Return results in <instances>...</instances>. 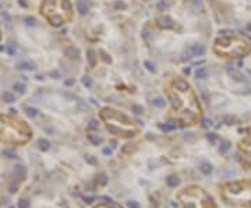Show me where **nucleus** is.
<instances>
[{
	"label": "nucleus",
	"instance_id": "423d86ee",
	"mask_svg": "<svg viewBox=\"0 0 251 208\" xmlns=\"http://www.w3.org/2000/svg\"><path fill=\"white\" fill-rule=\"evenodd\" d=\"M88 140H89L94 145H99V144H102L103 138L102 137H96V136H94V134H88Z\"/></svg>",
	"mask_w": 251,
	"mask_h": 208
},
{
	"label": "nucleus",
	"instance_id": "f257e3e1",
	"mask_svg": "<svg viewBox=\"0 0 251 208\" xmlns=\"http://www.w3.org/2000/svg\"><path fill=\"white\" fill-rule=\"evenodd\" d=\"M158 25L160 28H165V30H169V28H175V22L168 15H163V17L158 18Z\"/></svg>",
	"mask_w": 251,
	"mask_h": 208
},
{
	"label": "nucleus",
	"instance_id": "2eb2a0df",
	"mask_svg": "<svg viewBox=\"0 0 251 208\" xmlns=\"http://www.w3.org/2000/svg\"><path fill=\"white\" fill-rule=\"evenodd\" d=\"M3 99H4L6 102H14V99H15V98H14V95H13V94H10V92H6L4 95H3Z\"/></svg>",
	"mask_w": 251,
	"mask_h": 208
},
{
	"label": "nucleus",
	"instance_id": "bb28decb",
	"mask_svg": "<svg viewBox=\"0 0 251 208\" xmlns=\"http://www.w3.org/2000/svg\"><path fill=\"white\" fill-rule=\"evenodd\" d=\"M116 7H120V9H123V10L127 9V6H126L123 2H117V3H116Z\"/></svg>",
	"mask_w": 251,
	"mask_h": 208
},
{
	"label": "nucleus",
	"instance_id": "5701e85b",
	"mask_svg": "<svg viewBox=\"0 0 251 208\" xmlns=\"http://www.w3.org/2000/svg\"><path fill=\"white\" fill-rule=\"evenodd\" d=\"M208 140L211 141V142H215V141H216V134H215V133H209V134H208Z\"/></svg>",
	"mask_w": 251,
	"mask_h": 208
},
{
	"label": "nucleus",
	"instance_id": "39448f33",
	"mask_svg": "<svg viewBox=\"0 0 251 208\" xmlns=\"http://www.w3.org/2000/svg\"><path fill=\"white\" fill-rule=\"evenodd\" d=\"M195 77H197V78H200V80L206 78V77H208V71H206V68L205 67H200L195 71Z\"/></svg>",
	"mask_w": 251,
	"mask_h": 208
},
{
	"label": "nucleus",
	"instance_id": "c85d7f7f",
	"mask_svg": "<svg viewBox=\"0 0 251 208\" xmlns=\"http://www.w3.org/2000/svg\"><path fill=\"white\" fill-rule=\"evenodd\" d=\"M4 154H6V155H9L10 158H14V157H15V154L13 152V151H4Z\"/></svg>",
	"mask_w": 251,
	"mask_h": 208
},
{
	"label": "nucleus",
	"instance_id": "b1692460",
	"mask_svg": "<svg viewBox=\"0 0 251 208\" xmlns=\"http://www.w3.org/2000/svg\"><path fill=\"white\" fill-rule=\"evenodd\" d=\"M7 52H9V55H14V52H15L14 45H9V46H7Z\"/></svg>",
	"mask_w": 251,
	"mask_h": 208
},
{
	"label": "nucleus",
	"instance_id": "aec40b11",
	"mask_svg": "<svg viewBox=\"0 0 251 208\" xmlns=\"http://www.w3.org/2000/svg\"><path fill=\"white\" fill-rule=\"evenodd\" d=\"M27 113H28V116L34 117V116L38 115V111H36V109H34V108H28V109H27Z\"/></svg>",
	"mask_w": 251,
	"mask_h": 208
},
{
	"label": "nucleus",
	"instance_id": "7ed1b4c3",
	"mask_svg": "<svg viewBox=\"0 0 251 208\" xmlns=\"http://www.w3.org/2000/svg\"><path fill=\"white\" fill-rule=\"evenodd\" d=\"M64 53H66L70 59H77L78 55H80V52H78V49H75V46H70V48H67L66 50H64Z\"/></svg>",
	"mask_w": 251,
	"mask_h": 208
},
{
	"label": "nucleus",
	"instance_id": "4be33fe9",
	"mask_svg": "<svg viewBox=\"0 0 251 208\" xmlns=\"http://www.w3.org/2000/svg\"><path fill=\"white\" fill-rule=\"evenodd\" d=\"M127 205H128V208H140V204L137 201H128Z\"/></svg>",
	"mask_w": 251,
	"mask_h": 208
},
{
	"label": "nucleus",
	"instance_id": "dca6fc26",
	"mask_svg": "<svg viewBox=\"0 0 251 208\" xmlns=\"http://www.w3.org/2000/svg\"><path fill=\"white\" fill-rule=\"evenodd\" d=\"M153 105H156L158 108H163L165 106V99H162V98H156V99H153Z\"/></svg>",
	"mask_w": 251,
	"mask_h": 208
},
{
	"label": "nucleus",
	"instance_id": "9b49d317",
	"mask_svg": "<svg viewBox=\"0 0 251 208\" xmlns=\"http://www.w3.org/2000/svg\"><path fill=\"white\" fill-rule=\"evenodd\" d=\"M131 109H133V112H134L135 115H142L144 113V109H142V106H140V105H133Z\"/></svg>",
	"mask_w": 251,
	"mask_h": 208
},
{
	"label": "nucleus",
	"instance_id": "a878e982",
	"mask_svg": "<svg viewBox=\"0 0 251 208\" xmlns=\"http://www.w3.org/2000/svg\"><path fill=\"white\" fill-rule=\"evenodd\" d=\"M14 88L17 89V91H20V92H24V85L22 84H15Z\"/></svg>",
	"mask_w": 251,
	"mask_h": 208
},
{
	"label": "nucleus",
	"instance_id": "4468645a",
	"mask_svg": "<svg viewBox=\"0 0 251 208\" xmlns=\"http://www.w3.org/2000/svg\"><path fill=\"white\" fill-rule=\"evenodd\" d=\"M229 148H230V144H229L228 141H225V142H222L219 151H220L222 154H225V152H228V151H229Z\"/></svg>",
	"mask_w": 251,
	"mask_h": 208
},
{
	"label": "nucleus",
	"instance_id": "ddd939ff",
	"mask_svg": "<svg viewBox=\"0 0 251 208\" xmlns=\"http://www.w3.org/2000/svg\"><path fill=\"white\" fill-rule=\"evenodd\" d=\"M228 71H229V74H232V76L234 77V78H236V80H238V81H241L243 78H244V77H241V76L238 74L237 71H234L233 68H228Z\"/></svg>",
	"mask_w": 251,
	"mask_h": 208
},
{
	"label": "nucleus",
	"instance_id": "412c9836",
	"mask_svg": "<svg viewBox=\"0 0 251 208\" xmlns=\"http://www.w3.org/2000/svg\"><path fill=\"white\" fill-rule=\"evenodd\" d=\"M95 129H98V122H96V120H91L89 124H88V130H95Z\"/></svg>",
	"mask_w": 251,
	"mask_h": 208
},
{
	"label": "nucleus",
	"instance_id": "6e6552de",
	"mask_svg": "<svg viewBox=\"0 0 251 208\" xmlns=\"http://www.w3.org/2000/svg\"><path fill=\"white\" fill-rule=\"evenodd\" d=\"M39 148L42 151H47L50 148V142L47 140H45V138H40V140H39Z\"/></svg>",
	"mask_w": 251,
	"mask_h": 208
},
{
	"label": "nucleus",
	"instance_id": "a211bd4d",
	"mask_svg": "<svg viewBox=\"0 0 251 208\" xmlns=\"http://www.w3.org/2000/svg\"><path fill=\"white\" fill-rule=\"evenodd\" d=\"M85 159H87V162H88L89 165H96V164H98V159H96L95 157H92V155H88Z\"/></svg>",
	"mask_w": 251,
	"mask_h": 208
},
{
	"label": "nucleus",
	"instance_id": "2f4dec72",
	"mask_svg": "<svg viewBox=\"0 0 251 208\" xmlns=\"http://www.w3.org/2000/svg\"><path fill=\"white\" fill-rule=\"evenodd\" d=\"M204 127H208V126H211V122H208V120H204Z\"/></svg>",
	"mask_w": 251,
	"mask_h": 208
},
{
	"label": "nucleus",
	"instance_id": "cd10ccee",
	"mask_svg": "<svg viewBox=\"0 0 251 208\" xmlns=\"http://www.w3.org/2000/svg\"><path fill=\"white\" fill-rule=\"evenodd\" d=\"M50 76H52V77H55V78H59V76H60V74H59V71H57V70H55V71H52V73H50Z\"/></svg>",
	"mask_w": 251,
	"mask_h": 208
},
{
	"label": "nucleus",
	"instance_id": "1a4fd4ad",
	"mask_svg": "<svg viewBox=\"0 0 251 208\" xmlns=\"http://www.w3.org/2000/svg\"><path fill=\"white\" fill-rule=\"evenodd\" d=\"M200 169H201V172L204 173V175H209V173H212V166L209 165V164H202Z\"/></svg>",
	"mask_w": 251,
	"mask_h": 208
},
{
	"label": "nucleus",
	"instance_id": "393cba45",
	"mask_svg": "<svg viewBox=\"0 0 251 208\" xmlns=\"http://www.w3.org/2000/svg\"><path fill=\"white\" fill-rule=\"evenodd\" d=\"M145 66H147V68H148L149 71H155V67H153L152 64H151V63L148 62V60H147V62H145Z\"/></svg>",
	"mask_w": 251,
	"mask_h": 208
},
{
	"label": "nucleus",
	"instance_id": "6ab92c4d",
	"mask_svg": "<svg viewBox=\"0 0 251 208\" xmlns=\"http://www.w3.org/2000/svg\"><path fill=\"white\" fill-rule=\"evenodd\" d=\"M29 207V203L27 200H20L18 201V208H28Z\"/></svg>",
	"mask_w": 251,
	"mask_h": 208
},
{
	"label": "nucleus",
	"instance_id": "7c9ffc66",
	"mask_svg": "<svg viewBox=\"0 0 251 208\" xmlns=\"http://www.w3.org/2000/svg\"><path fill=\"white\" fill-rule=\"evenodd\" d=\"M94 200H95L94 197H87V198H85V203H87V204H91L92 201H94Z\"/></svg>",
	"mask_w": 251,
	"mask_h": 208
},
{
	"label": "nucleus",
	"instance_id": "0eeeda50",
	"mask_svg": "<svg viewBox=\"0 0 251 208\" xmlns=\"http://www.w3.org/2000/svg\"><path fill=\"white\" fill-rule=\"evenodd\" d=\"M179 177L177 176H169L168 177V180H166V183H168V186L169 187H176L177 184H179Z\"/></svg>",
	"mask_w": 251,
	"mask_h": 208
},
{
	"label": "nucleus",
	"instance_id": "c756f323",
	"mask_svg": "<svg viewBox=\"0 0 251 208\" xmlns=\"http://www.w3.org/2000/svg\"><path fill=\"white\" fill-rule=\"evenodd\" d=\"M103 154H105V155H110V154H112V149H110V148H103Z\"/></svg>",
	"mask_w": 251,
	"mask_h": 208
},
{
	"label": "nucleus",
	"instance_id": "473e14b6",
	"mask_svg": "<svg viewBox=\"0 0 251 208\" xmlns=\"http://www.w3.org/2000/svg\"><path fill=\"white\" fill-rule=\"evenodd\" d=\"M66 84H67V85H71V84H74V80H67V81H66Z\"/></svg>",
	"mask_w": 251,
	"mask_h": 208
},
{
	"label": "nucleus",
	"instance_id": "9d476101",
	"mask_svg": "<svg viewBox=\"0 0 251 208\" xmlns=\"http://www.w3.org/2000/svg\"><path fill=\"white\" fill-rule=\"evenodd\" d=\"M88 60H89V64H91V66H94V64H95V52L92 50V49L88 50Z\"/></svg>",
	"mask_w": 251,
	"mask_h": 208
},
{
	"label": "nucleus",
	"instance_id": "f8f14e48",
	"mask_svg": "<svg viewBox=\"0 0 251 208\" xmlns=\"http://www.w3.org/2000/svg\"><path fill=\"white\" fill-rule=\"evenodd\" d=\"M159 127H160V130H163V131H172V130L176 129V126L175 124H160Z\"/></svg>",
	"mask_w": 251,
	"mask_h": 208
},
{
	"label": "nucleus",
	"instance_id": "f03ea898",
	"mask_svg": "<svg viewBox=\"0 0 251 208\" xmlns=\"http://www.w3.org/2000/svg\"><path fill=\"white\" fill-rule=\"evenodd\" d=\"M77 10L81 15H85L89 11V0H77Z\"/></svg>",
	"mask_w": 251,
	"mask_h": 208
},
{
	"label": "nucleus",
	"instance_id": "f3484780",
	"mask_svg": "<svg viewBox=\"0 0 251 208\" xmlns=\"http://www.w3.org/2000/svg\"><path fill=\"white\" fill-rule=\"evenodd\" d=\"M82 84L85 85L87 88H91V87H92V80L89 78V77H87V76H85V77L82 78Z\"/></svg>",
	"mask_w": 251,
	"mask_h": 208
},
{
	"label": "nucleus",
	"instance_id": "20e7f679",
	"mask_svg": "<svg viewBox=\"0 0 251 208\" xmlns=\"http://www.w3.org/2000/svg\"><path fill=\"white\" fill-rule=\"evenodd\" d=\"M191 52L194 56H202L205 53V48H204V45H194Z\"/></svg>",
	"mask_w": 251,
	"mask_h": 208
},
{
	"label": "nucleus",
	"instance_id": "72a5a7b5",
	"mask_svg": "<svg viewBox=\"0 0 251 208\" xmlns=\"http://www.w3.org/2000/svg\"><path fill=\"white\" fill-rule=\"evenodd\" d=\"M247 30H248V31L251 32V24H248V25H247Z\"/></svg>",
	"mask_w": 251,
	"mask_h": 208
}]
</instances>
